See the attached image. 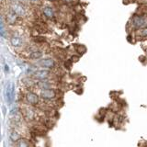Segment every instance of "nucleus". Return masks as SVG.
Returning a JSON list of instances; mask_svg holds the SVG:
<instances>
[{
  "mask_svg": "<svg viewBox=\"0 0 147 147\" xmlns=\"http://www.w3.org/2000/svg\"><path fill=\"white\" fill-rule=\"evenodd\" d=\"M30 1H32V2H35V1H38V0H30Z\"/></svg>",
  "mask_w": 147,
  "mask_h": 147,
  "instance_id": "412c9836",
  "label": "nucleus"
},
{
  "mask_svg": "<svg viewBox=\"0 0 147 147\" xmlns=\"http://www.w3.org/2000/svg\"><path fill=\"white\" fill-rule=\"evenodd\" d=\"M18 16H24L25 15V9L20 4H14L12 5V9Z\"/></svg>",
  "mask_w": 147,
  "mask_h": 147,
  "instance_id": "1a4fd4ad",
  "label": "nucleus"
},
{
  "mask_svg": "<svg viewBox=\"0 0 147 147\" xmlns=\"http://www.w3.org/2000/svg\"><path fill=\"white\" fill-rule=\"evenodd\" d=\"M39 64L43 68H47V69H53L55 67V61L52 58H43L41 59L39 62Z\"/></svg>",
  "mask_w": 147,
  "mask_h": 147,
  "instance_id": "423d86ee",
  "label": "nucleus"
},
{
  "mask_svg": "<svg viewBox=\"0 0 147 147\" xmlns=\"http://www.w3.org/2000/svg\"><path fill=\"white\" fill-rule=\"evenodd\" d=\"M40 98L43 99V100L51 101V100H53L54 98H56L57 92H56V90L53 89V88L40 90Z\"/></svg>",
  "mask_w": 147,
  "mask_h": 147,
  "instance_id": "f257e3e1",
  "label": "nucleus"
},
{
  "mask_svg": "<svg viewBox=\"0 0 147 147\" xmlns=\"http://www.w3.org/2000/svg\"><path fill=\"white\" fill-rule=\"evenodd\" d=\"M20 135L18 134V133L15 131V130H13L11 132H10V139H11V141L12 142H17L18 140L20 139Z\"/></svg>",
  "mask_w": 147,
  "mask_h": 147,
  "instance_id": "2eb2a0df",
  "label": "nucleus"
},
{
  "mask_svg": "<svg viewBox=\"0 0 147 147\" xmlns=\"http://www.w3.org/2000/svg\"><path fill=\"white\" fill-rule=\"evenodd\" d=\"M65 3H68V4H70V3H73V0H63Z\"/></svg>",
  "mask_w": 147,
  "mask_h": 147,
  "instance_id": "6ab92c4d",
  "label": "nucleus"
},
{
  "mask_svg": "<svg viewBox=\"0 0 147 147\" xmlns=\"http://www.w3.org/2000/svg\"><path fill=\"white\" fill-rule=\"evenodd\" d=\"M18 1H20V2H25L26 0H18Z\"/></svg>",
  "mask_w": 147,
  "mask_h": 147,
  "instance_id": "aec40b11",
  "label": "nucleus"
},
{
  "mask_svg": "<svg viewBox=\"0 0 147 147\" xmlns=\"http://www.w3.org/2000/svg\"><path fill=\"white\" fill-rule=\"evenodd\" d=\"M140 34L142 36H147V27L144 28V29H142L140 30Z\"/></svg>",
  "mask_w": 147,
  "mask_h": 147,
  "instance_id": "f3484780",
  "label": "nucleus"
},
{
  "mask_svg": "<svg viewBox=\"0 0 147 147\" xmlns=\"http://www.w3.org/2000/svg\"><path fill=\"white\" fill-rule=\"evenodd\" d=\"M5 71H6L7 73L9 71V68H8V66L7 65V64H6V65H5Z\"/></svg>",
  "mask_w": 147,
  "mask_h": 147,
  "instance_id": "a211bd4d",
  "label": "nucleus"
},
{
  "mask_svg": "<svg viewBox=\"0 0 147 147\" xmlns=\"http://www.w3.org/2000/svg\"><path fill=\"white\" fill-rule=\"evenodd\" d=\"M14 98H15V86L11 82H9L6 87V99L8 105L13 102Z\"/></svg>",
  "mask_w": 147,
  "mask_h": 147,
  "instance_id": "f03ea898",
  "label": "nucleus"
},
{
  "mask_svg": "<svg viewBox=\"0 0 147 147\" xmlns=\"http://www.w3.org/2000/svg\"><path fill=\"white\" fill-rule=\"evenodd\" d=\"M45 39L43 38V37H35L34 38V41H36V42H41V41H44Z\"/></svg>",
  "mask_w": 147,
  "mask_h": 147,
  "instance_id": "dca6fc26",
  "label": "nucleus"
},
{
  "mask_svg": "<svg viewBox=\"0 0 147 147\" xmlns=\"http://www.w3.org/2000/svg\"><path fill=\"white\" fill-rule=\"evenodd\" d=\"M132 24L136 28H142L145 24V20L141 16L134 15L132 18Z\"/></svg>",
  "mask_w": 147,
  "mask_h": 147,
  "instance_id": "6e6552de",
  "label": "nucleus"
},
{
  "mask_svg": "<svg viewBox=\"0 0 147 147\" xmlns=\"http://www.w3.org/2000/svg\"><path fill=\"white\" fill-rule=\"evenodd\" d=\"M36 85L39 88H40V90L52 88V85H51V83L48 82L47 80H39L36 83Z\"/></svg>",
  "mask_w": 147,
  "mask_h": 147,
  "instance_id": "9d476101",
  "label": "nucleus"
},
{
  "mask_svg": "<svg viewBox=\"0 0 147 147\" xmlns=\"http://www.w3.org/2000/svg\"><path fill=\"white\" fill-rule=\"evenodd\" d=\"M42 12L44 14V16L48 18H53L54 16V12H53V9L51 7H44L42 8Z\"/></svg>",
  "mask_w": 147,
  "mask_h": 147,
  "instance_id": "9b49d317",
  "label": "nucleus"
},
{
  "mask_svg": "<svg viewBox=\"0 0 147 147\" xmlns=\"http://www.w3.org/2000/svg\"><path fill=\"white\" fill-rule=\"evenodd\" d=\"M49 1H55V0H49Z\"/></svg>",
  "mask_w": 147,
  "mask_h": 147,
  "instance_id": "4be33fe9",
  "label": "nucleus"
},
{
  "mask_svg": "<svg viewBox=\"0 0 147 147\" xmlns=\"http://www.w3.org/2000/svg\"><path fill=\"white\" fill-rule=\"evenodd\" d=\"M23 108H24V109H22L23 117H24L27 119V121H33L34 119H36V116H37L35 110L32 109L31 107H29V106H25V107H23Z\"/></svg>",
  "mask_w": 147,
  "mask_h": 147,
  "instance_id": "7ed1b4c3",
  "label": "nucleus"
},
{
  "mask_svg": "<svg viewBox=\"0 0 147 147\" xmlns=\"http://www.w3.org/2000/svg\"><path fill=\"white\" fill-rule=\"evenodd\" d=\"M42 55H43V53H42V52H40V51H34V52H32L30 54V58L33 59V60H38L42 57Z\"/></svg>",
  "mask_w": 147,
  "mask_h": 147,
  "instance_id": "4468645a",
  "label": "nucleus"
},
{
  "mask_svg": "<svg viewBox=\"0 0 147 147\" xmlns=\"http://www.w3.org/2000/svg\"><path fill=\"white\" fill-rule=\"evenodd\" d=\"M10 42H11L12 46H14V47H20V46L22 45V39L20 38V37L14 36L11 38Z\"/></svg>",
  "mask_w": 147,
  "mask_h": 147,
  "instance_id": "ddd939ff",
  "label": "nucleus"
},
{
  "mask_svg": "<svg viewBox=\"0 0 147 147\" xmlns=\"http://www.w3.org/2000/svg\"><path fill=\"white\" fill-rule=\"evenodd\" d=\"M18 16L17 14L13 10H10L9 12H7L6 15V21L9 25H15L16 22L18 21Z\"/></svg>",
  "mask_w": 147,
  "mask_h": 147,
  "instance_id": "0eeeda50",
  "label": "nucleus"
},
{
  "mask_svg": "<svg viewBox=\"0 0 147 147\" xmlns=\"http://www.w3.org/2000/svg\"><path fill=\"white\" fill-rule=\"evenodd\" d=\"M16 147H30V144L26 138H20L16 142Z\"/></svg>",
  "mask_w": 147,
  "mask_h": 147,
  "instance_id": "f8f14e48",
  "label": "nucleus"
},
{
  "mask_svg": "<svg viewBox=\"0 0 147 147\" xmlns=\"http://www.w3.org/2000/svg\"><path fill=\"white\" fill-rule=\"evenodd\" d=\"M40 98L37 94H35L34 92H28L25 96V99L27 101L28 104H30V106H38L40 103Z\"/></svg>",
  "mask_w": 147,
  "mask_h": 147,
  "instance_id": "20e7f679",
  "label": "nucleus"
},
{
  "mask_svg": "<svg viewBox=\"0 0 147 147\" xmlns=\"http://www.w3.org/2000/svg\"><path fill=\"white\" fill-rule=\"evenodd\" d=\"M51 76V72L46 69L37 70L33 73V77L37 80H47Z\"/></svg>",
  "mask_w": 147,
  "mask_h": 147,
  "instance_id": "39448f33",
  "label": "nucleus"
}]
</instances>
